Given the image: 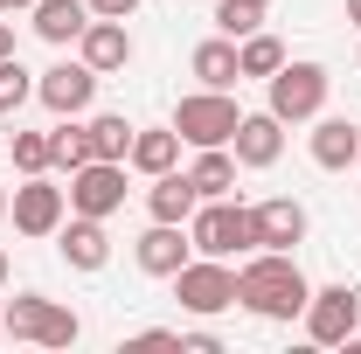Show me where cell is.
<instances>
[{"label":"cell","instance_id":"obj_1","mask_svg":"<svg viewBox=\"0 0 361 354\" xmlns=\"http://www.w3.org/2000/svg\"><path fill=\"white\" fill-rule=\"evenodd\" d=\"M313 299V285H306V271L292 250H250L243 271H236V306L257 312V319H299Z\"/></svg>","mask_w":361,"mask_h":354},{"label":"cell","instance_id":"obj_2","mask_svg":"<svg viewBox=\"0 0 361 354\" xmlns=\"http://www.w3.org/2000/svg\"><path fill=\"white\" fill-rule=\"evenodd\" d=\"M188 243L202 250V257H250L257 250V209H243V202H195V216H188Z\"/></svg>","mask_w":361,"mask_h":354},{"label":"cell","instance_id":"obj_3","mask_svg":"<svg viewBox=\"0 0 361 354\" xmlns=\"http://www.w3.org/2000/svg\"><path fill=\"white\" fill-rule=\"evenodd\" d=\"M0 319H7V341H28V348H77V334H84V319L42 292L0 299Z\"/></svg>","mask_w":361,"mask_h":354},{"label":"cell","instance_id":"obj_4","mask_svg":"<svg viewBox=\"0 0 361 354\" xmlns=\"http://www.w3.org/2000/svg\"><path fill=\"white\" fill-rule=\"evenodd\" d=\"M264 84H271V104H264V111H278L285 126H306V118H319V111H326L334 77H326V63H292V56H285V70H278V77H264Z\"/></svg>","mask_w":361,"mask_h":354},{"label":"cell","instance_id":"obj_5","mask_svg":"<svg viewBox=\"0 0 361 354\" xmlns=\"http://www.w3.org/2000/svg\"><path fill=\"white\" fill-rule=\"evenodd\" d=\"M236 118H243V111H236V97H229V90H188V97H180L174 104V133H180V146H229V139H236Z\"/></svg>","mask_w":361,"mask_h":354},{"label":"cell","instance_id":"obj_6","mask_svg":"<svg viewBox=\"0 0 361 354\" xmlns=\"http://www.w3.org/2000/svg\"><path fill=\"white\" fill-rule=\"evenodd\" d=\"M306 341L313 348H348L361 334V285H313V299H306Z\"/></svg>","mask_w":361,"mask_h":354},{"label":"cell","instance_id":"obj_7","mask_svg":"<svg viewBox=\"0 0 361 354\" xmlns=\"http://www.w3.org/2000/svg\"><path fill=\"white\" fill-rule=\"evenodd\" d=\"M174 299H180V312H195V319L229 312L236 306V271H229V257H188V264L174 271Z\"/></svg>","mask_w":361,"mask_h":354},{"label":"cell","instance_id":"obj_8","mask_svg":"<svg viewBox=\"0 0 361 354\" xmlns=\"http://www.w3.org/2000/svg\"><path fill=\"white\" fill-rule=\"evenodd\" d=\"M7 216L21 236H56L63 216H70V188H56L49 174H21V188L7 195Z\"/></svg>","mask_w":361,"mask_h":354},{"label":"cell","instance_id":"obj_9","mask_svg":"<svg viewBox=\"0 0 361 354\" xmlns=\"http://www.w3.org/2000/svg\"><path fill=\"white\" fill-rule=\"evenodd\" d=\"M126 209V160H84L70 174V216H118Z\"/></svg>","mask_w":361,"mask_h":354},{"label":"cell","instance_id":"obj_10","mask_svg":"<svg viewBox=\"0 0 361 354\" xmlns=\"http://www.w3.org/2000/svg\"><path fill=\"white\" fill-rule=\"evenodd\" d=\"M97 84H104V77H97L84 56H77V63H56V70H42V77H35V97H42L56 118H77V111H90Z\"/></svg>","mask_w":361,"mask_h":354},{"label":"cell","instance_id":"obj_11","mask_svg":"<svg viewBox=\"0 0 361 354\" xmlns=\"http://www.w3.org/2000/svg\"><path fill=\"white\" fill-rule=\"evenodd\" d=\"M56 250H63L70 271H104L111 264V229H104V216H63Z\"/></svg>","mask_w":361,"mask_h":354},{"label":"cell","instance_id":"obj_12","mask_svg":"<svg viewBox=\"0 0 361 354\" xmlns=\"http://www.w3.org/2000/svg\"><path fill=\"white\" fill-rule=\"evenodd\" d=\"M229 153H236V167H278V153H285V118H278V111H243Z\"/></svg>","mask_w":361,"mask_h":354},{"label":"cell","instance_id":"obj_13","mask_svg":"<svg viewBox=\"0 0 361 354\" xmlns=\"http://www.w3.org/2000/svg\"><path fill=\"white\" fill-rule=\"evenodd\" d=\"M306 229H313L306 202H292V195L257 202V250H299V243H306Z\"/></svg>","mask_w":361,"mask_h":354},{"label":"cell","instance_id":"obj_14","mask_svg":"<svg viewBox=\"0 0 361 354\" xmlns=\"http://www.w3.org/2000/svg\"><path fill=\"white\" fill-rule=\"evenodd\" d=\"M133 257H139V271H146V278H174V271L195 257V243H188V222H153V229L133 243Z\"/></svg>","mask_w":361,"mask_h":354},{"label":"cell","instance_id":"obj_15","mask_svg":"<svg viewBox=\"0 0 361 354\" xmlns=\"http://www.w3.org/2000/svg\"><path fill=\"white\" fill-rule=\"evenodd\" d=\"M77 56H84L97 77L126 70V63H133V35H126V21H104V14H90V28L77 35Z\"/></svg>","mask_w":361,"mask_h":354},{"label":"cell","instance_id":"obj_16","mask_svg":"<svg viewBox=\"0 0 361 354\" xmlns=\"http://www.w3.org/2000/svg\"><path fill=\"white\" fill-rule=\"evenodd\" d=\"M355 160H361V126H355V118H326V111H319V118H313V167L348 174Z\"/></svg>","mask_w":361,"mask_h":354},{"label":"cell","instance_id":"obj_17","mask_svg":"<svg viewBox=\"0 0 361 354\" xmlns=\"http://www.w3.org/2000/svg\"><path fill=\"white\" fill-rule=\"evenodd\" d=\"M28 21H35V35H42V42L70 49V42L90 28V0H35V7H28Z\"/></svg>","mask_w":361,"mask_h":354},{"label":"cell","instance_id":"obj_18","mask_svg":"<svg viewBox=\"0 0 361 354\" xmlns=\"http://www.w3.org/2000/svg\"><path fill=\"white\" fill-rule=\"evenodd\" d=\"M188 181H195V195H202V202H223V195H236V153H229V146H195V167H188Z\"/></svg>","mask_w":361,"mask_h":354},{"label":"cell","instance_id":"obj_19","mask_svg":"<svg viewBox=\"0 0 361 354\" xmlns=\"http://www.w3.org/2000/svg\"><path fill=\"white\" fill-rule=\"evenodd\" d=\"M195 202H202V195H195V181L174 174V167H167V174H153V188H146V216H153V222H188V216H195Z\"/></svg>","mask_w":361,"mask_h":354},{"label":"cell","instance_id":"obj_20","mask_svg":"<svg viewBox=\"0 0 361 354\" xmlns=\"http://www.w3.org/2000/svg\"><path fill=\"white\" fill-rule=\"evenodd\" d=\"M174 160H180V133H174V126H146V133H133L126 167H139V174L153 181V174H167Z\"/></svg>","mask_w":361,"mask_h":354},{"label":"cell","instance_id":"obj_21","mask_svg":"<svg viewBox=\"0 0 361 354\" xmlns=\"http://www.w3.org/2000/svg\"><path fill=\"white\" fill-rule=\"evenodd\" d=\"M188 70H195V77H202L209 90H229V84H243V70H236V42H229V35L202 42L195 56H188Z\"/></svg>","mask_w":361,"mask_h":354},{"label":"cell","instance_id":"obj_22","mask_svg":"<svg viewBox=\"0 0 361 354\" xmlns=\"http://www.w3.org/2000/svg\"><path fill=\"white\" fill-rule=\"evenodd\" d=\"M84 160H97V153H90V126H77V118H63V126L49 133V167H63V174H77Z\"/></svg>","mask_w":361,"mask_h":354},{"label":"cell","instance_id":"obj_23","mask_svg":"<svg viewBox=\"0 0 361 354\" xmlns=\"http://www.w3.org/2000/svg\"><path fill=\"white\" fill-rule=\"evenodd\" d=\"M236 70H243V77H278V70H285V42L264 35V28L243 35V42H236Z\"/></svg>","mask_w":361,"mask_h":354},{"label":"cell","instance_id":"obj_24","mask_svg":"<svg viewBox=\"0 0 361 354\" xmlns=\"http://www.w3.org/2000/svg\"><path fill=\"white\" fill-rule=\"evenodd\" d=\"M133 133L139 126H126V111H97V118H90V153H97V160H126V153H133Z\"/></svg>","mask_w":361,"mask_h":354},{"label":"cell","instance_id":"obj_25","mask_svg":"<svg viewBox=\"0 0 361 354\" xmlns=\"http://www.w3.org/2000/svg\"><path fill=\"white\" fill-rule=\"evenodd\" d=\"M216 28H223L229 42H243V35L264 28V7H257V0H216Z\"/></svg>","mask_w":361,"mask_h":354},{"label":"cell","instance_id":"obj_26","mask_svg":"<svg viewBox=\"0 0 361 354\" xmlns=\"http://www.w3.org/2000/svg\"><path fill=\"white\" fill-rule=\"evenodd\" d=\"M28 97H35V70H21V56H0V111L14 118Z\"/></svg>","mask_w":361,"mask_h":354},{"label":"cell","instance_id":"obj_27","mask_svg":"<svg viewBox=\"0 0 361 354\" xmlns=\"http://www.w3.org/2000/svg\"><path fill=\"white\" fill-rule=\"evenodd\" d=\"M7 153L21 174H49V133H7Z\"/></svg>","mask_w":361,"mask_h":354},{"label":"cell","instance_id":"obj_28","mask_svg":"<svg viewBox=\"0 0 361 354\" xmlns=\"http://www.w3.org/2000/svg\"><path fill=\"white\" fill-rule=\"evenodd\" d=\"M180 341V326H139L133 334V348H174Z\"/></svg>","mask_w":361,"mask_h":354},{"label":"cell","instance_id":"obj_29","mask_svg":"<svg viewBox=\"0 0 361 354\" xmlns=\"http://www.w3.org/2000/svg\"><path fill=\"white\" fill-rule=\"evenodd\" d=\"M90 14H104V21H126V14H139V0H90Z\"/></svg>","mask_w":361,"mask_h":354},{"label":"cell","instance_id":"obj_30","mask_svg":"<svg viewBox=\"0 0 361 354\" xmlns=\"http://www.w3.org/2000/svg\"><path fill=\"white\" fill-rule=\"evenodd\" d=\"M180 348L188 354H223V341H216V334H180Z\"/></svg>","mask_w":361,"mask_h":354},{"label":"cell","instance_id":"obj_31","mask_svg":"<svg viewBox=\"0 0 361 354\" xmlns=\"http://www.w3.org/2000/svg\"><path fill=\"white\" fill-rule=\"evenodd\" d=\"M28 7H35V0H0V14H28Z\"/></svg>","mask_w":361,"mask_h":354},{"label":"cell","instance_id":"obj_32","mask_svg":"<svg viewBox=\"0 0 361 354\" xmlns=\"http://www.w3.org/2000/svg\"><path fill=\"white\" fill-rule=\"evenodd\" d=\"M0 56H14V28L7 21H0Z\"/></svg>","mask_w":361,"mask_h":354},{"label":"cell","instance_id":"obj_33","mask_svg":"<svg viewBox=\"0 0 361 354\" xmlns=\"http://www.w3.org/2000/svg\"><path fill=\"white\" fill-rule=\"evenodd\" d=\"M348 21H355V28H361V0H348Z\"/></svg>","mask_w":361,"mask_h":354},{"label":"cell","instance_id":"obj_34","mask_svg":"<svg viewBox=\"0 0 361 354\" xmlns=\"http://www.w3.org/2000/svg\"><path fill=\"white\" fill-rule=\"evenodd\" d=\"M0 285H7V250H0Z\"/></svg>","mask_w":361,"mask_h":354},{"label":"cell","instance_id":"obj_35","mask_svg":"<svg viewBox=\"0 0 361 354\" xmlns=\"http://www.w3.org/2000/svg\"><path fill=\"white\" fill-rule=\"evenodd\" d=\"M0 216H7V188H0Z\"/></svg>","mask_w":361,"mask_h":354},{"label":"cell","instance_id":"obj_36","mask_svg":"<svg viewBox=\"0 0 361 354\" xmlns=\"http://www.w3.org/2000/svg\"><path fill=\"white\" fill-rule=\"evenodd\" d=\"M0 341H7V319H0Z\"/></svg>","mask_w":361,"mask_h":354},{"label":"cell","instance_id":"obj_37","mask_svg":"<svg viewBox=\"0 0 361 354\" xmlns=\"http://www.w3.org/2000/svg\"><path fill=\"white\" fill-rule=\"evenodd\" d=\"M348 348H361V334H355V341H348Z\"/></svg>","mask_w":361,"mask_h":354},{"label":"cell","instance_id":"obj_38","mask_svg":"<svg viewBox=\"0 0 361 354\" xmlns=\"http://www.w3.org/2000/svg\"><path fill=\"white\" fill-rule=\"evenodd\" d=\"M257 7H271V0H257Z\"/></svg>","mask_w":361,"mask_h":354},{"label":"cell","instance_id":"obj_39","mask_svg":"<svg viewBox=\"0 0 361 354\" xmlns=\"http://www.w3.org/2000/svg\"><path fill=\"white\" fill-rule=\"evenodd\" d=\"M355 167H361V160H355Z\"/></svg>","mask_w":361,"mask_h":354}]
</instances>
